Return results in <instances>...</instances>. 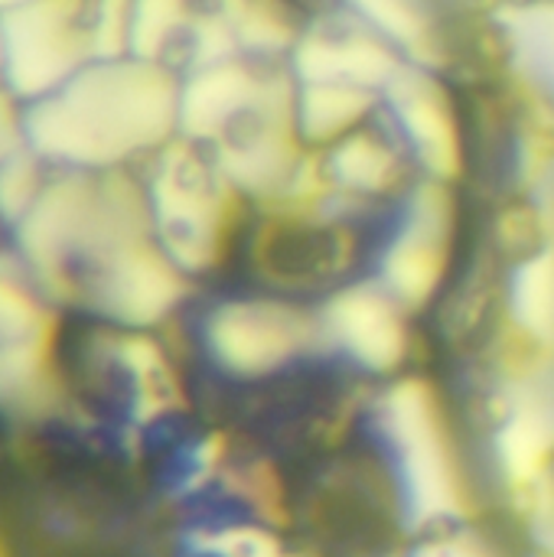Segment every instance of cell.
<instances>
[{"label": "cell", "mask_w": 554, "mask_h": 557, "mask_svg": "<svg viewBox=\"0 0 554 557\" xmlns=\"http://www.w3.org/2000/svg\"><path fill=\"white\" fill-rule=\"evenodd\" d=\"M251 75L238 65H212L180 91V124L193 137L222 131L245 104H251Z\"/></svg>", "instance_id": "11"}, {"label": "cell", "mask_w": 554, "mask_h": 557, "mask_svg": "<svg viewBox=\"0 0 554 557\" xmlns=\"http://www.w3.org/2000/svg\"><path fill=\"white\" fill-rule=\"evenodd\" d=\"M0 62H3V33H0Z\"/></svg>", "instance_id": "23"}, {"label": "cell", "mask_w": 554, "mask_h": 557, "mask_svg": "<svg viewBox=\"0 0 554 557\" xmlns=\"http://www.w3.org/2000/svg\"><path fill=\"white\" fill-rule=\"evenodd\" d=\"M389 434L398 454L411 512L424 522L457 512L460 490L431 388L418 379L392 388L385 405Z\"/></svg>", "instance_id": "3"}, {"label": "cell", "mask_w": 554, "mask_h": 557, "mask_svg": "<svg viewBox=\"0 0 554 557\" xmlns=\"http://www.w3.org/2000/svg\"><path fill=\"white\" fill-rule=\"evenodd\" d=\"M52 333L0 343V408L36 414L56 398L52 382Z\"/></svg>", "instance_id": "12"}, {"label": "cell", "mask_w": 554, "mask_h": 557, "mask_svg": "<svg viewBox=\"0 0 554 557\" xmlns=\"http://www.w3.org/2000/svg\"><path fill=\"white\" fill-rule=\"evenodd\" d=\"M297 69L307 75V85L340 82V85L366 88L389 78L395 72V62L379 42L362 36H346V39L313 36L310 42L300 46Z\"/></svg>", "instance_id": "10"}, {"label": "cell", "mask_w": 554, "mask_h": 557, "mask_svg": "<svg viewBox=\"0 0 554 557\" xmlns=\"http://www.w3.org/2000/svg\"><path fill=\"white\" fill-rule=\"evenodd\" d=\"M42 193V176L36 153L16 150L7 163H0V212L7 219H23Z\"/></svg>", "instance_id": "19"}, {"label": "cell", "mask_w": 554, "mask_h": 557, "mask_svg": "<svg viewBox=\"0 0 554 557\" xmlns=\"http://www.w3.org/2000/svg\"><path fill=\"white\" fill-rule=\"evenodd\" d=\"M415 557H470L460 545H454V542H438V545H428V548H421Z\"/></svg>", "instance_id": "22"}, {"label": "cell", "mask_w": 554, "mask_h": 557, "mask_svg": "<svg viewBox=\"0 0 554 557\" xmlns=\"http://www.w3.org/2000/svg\"><path fill=\"white\" fill-rule=\"evenodd\" d=\"M398 108L428 166L441 176H457L464 163V140H460V127L444 91L424 78L402 82Z\"/></svg>", "instance_id": "9"}, {"label": "cell", "mask_w": 554, "mask_h": 557, "mask_svg": "<svg viewBox=\"0 0 554 557\" xmlns=\"http://www.w3.org/2000/svg\"><path fill=\"white\" fill-rule=\"evenodd\" d=\"M369 111V95L356 85L320 82L307 85L300 98V124L313 140H343Z\"/></svg>", "instance_id": "13"}, {"label": "cell", "mask_w": 554, "mask_h": 557, "mask_svg": "<svg viewBox=\"0 0 554 557\" xmlns=\"http://www.w3.org/2000/svg\"><path fill=\"white\" fill-rule=\"evenodd\" d=\"M183 20V0H134L131 13V49L137 59L153 62L167 46L170 33Z\"/></svg>", "instance_id": "17"}, {"label": "cell", "mask_w": 554, "mask_h": 557, "mask_svg": "<svg viewBox=\"0 0 554 557\" xmlns=\"http://www.w3.org/2000/svg\"><path fill=\"white\" fill-rule=\"evenodd\" d=\"M333 173L353 189H382L395 173V157L376 134L353 131L333 153Z\"/></svg>", "instance_id": "15"}, {"label": "cell", "mask_w": 554, "mask_h": 557, "mask_svg": "<svg viewBox=\"0 0 554 557\" xmlns=\"http://www.w3.org/2000/svg\"><path fill=\"white\" fill-rule=\"evenodd\" d=\"M447 228H451V199L444 189H428L418 196V209L408 228L398 235L385 258V281L395 297L405 304H424L447 268Z\"/></svg>", "instance_id": "7"}, {"label": "cell", "mask_w": 554, "mask_h": 557, "mask_svg": "<svg viewBox=\"0 0 554 557\" xmlns=\"http://www.w3.org/2000/svg\"><path fill=\"white\" fill-rule=\"evenodd\" d=\"M307 343V323L278 304H229L209 320L212 356L242 375L284 366Z\"/></svg>", "instance_id": "5"}, {"label": "cell", "mask_w": 554, "mask_h": 557, "mask_svg": "<svg viewBox=\"0 0 554 557\" xmlns=\"http://www.w3.org/2000/svg\"><path fill=\"white\" fill-rule=\"evenodd\" d=\"M23 131H26V127H20V114H16V108H13L10 95L0 91V163H7L16 150H23V147H20Z\"/></svg>", "instance_id": "21"}, {"label": "cell", "mask_w": 554, "mask_h": 557, "mask_svg": "<svg viewBox=\"0 0 554 557\" xmlns=\"http://www.w3.org/2000/svg\"><path fill=\"white\" fill-rule=\"evenodd\" d=\"M98 307L124 323H157L180 300V277L173 264L144 242L104 261L98 277Z\"/></svg>", "instance_id": "6"}, {"label": "cell", "mask_w": 554, "mask_h": 557, "mask_svg": "<svg viewBox=\"0 0 554 557\" xmlns=\"http://www.w3.org/2000/svg\"><path fill=\"white\" fill-rule=\"evenodd\" d=\"M153 212L167 255L183 268H202L216 255L222 206L206 170L186 147H170L153 180Z\"/></svg>", "instance_id": "4"}, {"label": "cell", "mask_w": 554, "mask_h": 557, "mask_svg": "<svg viewBox=\"0 0 554 557\" xmlns=\"http://www.w3.org/2000/svg\"><path fill=\"white\" fill-rule=\"evenodd\" d=\"M330 326L346 352L369 369H392L405 356L402 317L376 290H346L330 307Z\"/></svg>", "instance_id": "8"}, {"label": "cell", "mask_w": 554, "mask_h": 557, "mask_svg": "<svg viewBox=\"0 0 554 557\" xmlns=\"http://www.w3.org/2000/svg\"><path fill=\"white\" fill-rule=\"evenodd\" d=\"M3 65L23 98H49L91 52V26H82V0H29L3 10Z\"/></svg>", "instance_id": "2"}, {"label": "cell", "mask_w": 554, "mask_h": 557, "mask_svg": "<svg viewBox=\"0 0 554 557\" xmlns=\"http://www.w3.org/2000/svg\"><path fill=\"white\" fill-rule=\"evenodd\" d=\"M180 121L173 78L147 59L98 62L26 114L33 153L75 166H111L160 144Z\"/></svg>", "instance_id": "1"}, {"label": "cell", "mask_w": 554, "mask_h": 557, "mask_svg": "<svg viewBox=\"0 0 554 557\" xmlns=\"http://www.w3.org/2000/svg\"><path fill=\"white\" fill-rule=\"evenodd\" d=\"M509 33L516 39V49L526 55V62L549 85H554V0H542V3L522 7L513 16Z\"/></svg>", "instance_id": "16"}, {"label": "cell", "mask_w": 554, "mask_h": 557, "mask_svg": "<svg viewBox=\"0 0 554 557\" xmlns=\"http://www.w3.org/2000/svg\"><path fill=\"white\" fill-rule=\"evenodd\" d=\"M513 310L535 339H554V245L532 255L513 284Z\"/></svg>", "instance_id": "14"}, {"label": "cell", "mask_w": 554, "mask_h": 557, "mask_svg": "<svg viewBox=\"0 0 554 557\" xmlns=\"http://www.w3.org/2000/svg\"><path fill=\"white\" fill-rule=\"evenodd\" d=\"M131 13L134 0H98V13L91 23V52L101 62L118 59L131 46Z\"/></svg>", "instance_id": "20"}, {"label": "cell", "mask_w": 554, "mask_h": 557, "mask_svg": "<svg viewBox=\"0 0 554 557\" xmlns=\"http://www.w3.org/2000/svg\"><path fill=\"white\" fill-rule=\"evenodd\" d=\"M52 333L49 313L10 274H0V343Z\"/></svg>", "instance_id": "18"}]
</instances>
